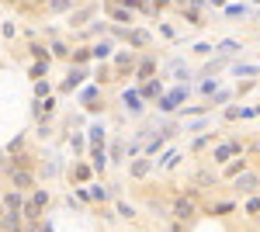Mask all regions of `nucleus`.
I'll list each match as a JSON object with an SVG mask.
<instances>
[{
  "label": "nucleus",
  "mask_w": 260,
  "mask_h": 232,
  "mask_svg": "<svg viewBox=\"0 0 260 232\" xmlns=\"http://www.w3.org/2000/svg\"><path fill=\"white\" fill-rule=\"evenodd\" d=\"M257 184H260V180H257L253 174H243V177H236V187H240V191H246V194H253V191H257Z\"/></svg>",
  "instance_id": "obj_1"
},
{
  "label": "nucleus",
  "mask_w": 260,
  "mask_h": 232,
  "mask_svg": "<svg viewBox=\"0 0 260 232\" xmlns=\"http://www.w3.org/2000/svg\"><path fill=\"white\" fill-rule=\"evenodd\" d=\"M236 149H240L236 142H225V146H219V149H215V159H219V163H222V159H229V156L236 153Z\"/></svg>",
  "instance_id": "obj_2"
},
{
  "label": "nucleus",
  "mask_w": 260,
  "mask_h": 232,
  "mask_svg": "<svg viewBox=\"0 0 260 232\" xmlns=\"http://www.w3.org/2000/svg\"><path fill=\"white\" fill-rule=\"evenodd\" d=\"M180 101H184V90H177V94H170V97H167V101L160 104V108H163V111H170V108H177Z\"/></svg>",
  "instance_id": "obj_3"
},
{
  "label": "nucleus",
  "mask_w": 260,
  "mask_h": 232,
  "mask_svg": "<svg viewBox=\"0 0 260 232\" xmlns=\"http://www.w3.org/2000/svg\"><path fill=\"white\" fill-rule=\"evenodd\" d=\"M174 212H177V218H191L194 208H191V201H177V208H174Z\"/></svg>",
  "instance_id": "obj_4"
},
{
  "label": "nucleus",
  "mask_w": 260,
  "mask_h": 232,
  "mask_svg": "<svg viewBox=\"0 0 260 232\" xmlns=\"http://www.w3.org/2000/svg\"><path fill=\"white\" fill-rule=\"evenodd\" d=\"M14 184H18V187H31V177L18 170V174H14Z\"/></svg>",
  "instance_id": "obj_5"
},
{
  "label": "nucleus",
  "mask_w": 260,
  "mask_h": 232,
  "mask_svg": "<svg viewBox=\"0 0 260 232\" xmlns=\"http://www.w3.org/2000/svg\"><path fill=\"white\" fill-rule=\"evenodd\" d=\"M125 104H128V111H139L142 104H139V97L136 94H125Z\"/></svg>",
  "instance_id": "obj_6"
},
{
  "label": "nucleus",
  "mask_w": 260,
  "mask_h": 232,
  "mask_svg": "<svg viewBox=\"0 0 260 232\" xmlns=\"http://www.w3.org/2000/svg\"><path fill=\"white\" fill-rule=\"evenodd\" d=\"M49 7H52V11H66V7H70V0H49Z\"/></svg>",
  "instance_id": "obj_7"
},
{
  "label": "nucleus",
  "mask_w": 260,
  "mask_h": 232,
  "mask_svg": "<svg viewBox=\"0 0 260 232\" xmlns=\"http://www.w3.org/2000/svg\"><path fill=\"white\" fill-rule=\"evenodd\" d=\"M7 208H14V212H18V208H21V194H11V197H7Z\"/></svg>",
  "instance_id": "obj_8"
},
{
  "label": "nucleus",
  "mask_w": 260,
  "mask_h": 232,
  "mask_svg": "<svg viewBox=\"0 0 260 232\" xmlns=\"http://www.w3.org/2000/svg\"><path fill=\"white\" fill-rule=\"evenodd\" d=\"M146 170H149V163H146V159H139V163L132 167V174H146Z\"/></svg>",
  "instance_id": "obj_9"
},
{
  "label": "nucleus",
  "mask_w": 260,
  "mask_h": 232,
  "mask_svg": "<svg viewBox=\"0 0 260 232\" xmlns=\"http://www.w3.org/2000/svg\"><path fill=\"white\" fill-rule=\"evenodd\" d=\"M177 159H180V153H167V159H163V167H174Z\"/></svg>",
  "instance_id": "obj_10"
}]
</instances>
